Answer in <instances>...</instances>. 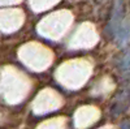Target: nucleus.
Returning a JSON list of instances; mask_svg holds the SVG:
<instances>
[{
  "label": "nucleus",
  "instance_id": "f257e3e1",
  "mask_svg": "<svg viewBox=\"0 0 130 129\" xmlns=\"http://www.w3.org/2000/svg\"><path fill=\"white\" fill-rule=\"evenodd\" d=\"M122 20H124V2L122 0H115L113 9H112V18H111L109 25H108L109 34L116 35V31Z\"/></svg>",
  "mask_w": 130,
  "mask_h": 129
},
{
  "label": "nucleus",
  "instance_id": "f03ea898",
  "mask_svg": "<svg viewBox=\"0 0 130 129\" xmlns=\"http://www.w3.org/2000/svg\"><path fill=\"white\" fill-rule=\"evenodd\" d=\"M116 39L117 43L120 46H124L130 40V20L129 18H124L121 21L120 26H118L117 31H116Z\"/></svg>",
  "mask_w": 130,
  "mask_h": 129
},
{
  "label": "nucleus",
  "instance_id": "7ed1b4c3",
  "mask_svg": "<svg viewBox=\"0 0 130 129\" xmlns=\"http://www.w3.org/2000/svg\"><path fill=\"white\" fill-rule=\"evenodd\" d=\"M118 67H120L121 72H124V73H130V50L121 58Z\"/></svg>",
  "mask_w": 130,
  "mask_h": 129
}]
</instances>
